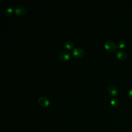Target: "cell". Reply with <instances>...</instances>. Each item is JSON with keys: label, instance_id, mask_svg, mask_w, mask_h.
Instances as JSON below:
<instances>
[{"label": "cell", "instance_id": "obj_1", "mask_svg": "<svg viewBox=\"0 0 132 132\" xmlns=\"http://www.w3.org/2000/svg\"><path fill=\"white\" fill-rule=\"evenodd\" d=\"M105 48L109 52H112L115 51L117 48V45L111 40H107L104 44Z\"/></svg>", "mask_w": 132, "mask_h": 132}, {"label": "cell", "instance_id": "obj_2", "mask_svg": "<svg viewBox=\"0 0 132 132\" xmlns=\"http://www.w3.org/2000/svg\"><path fill=\"white\" fill-rule=\"evenodd\" d=\"M72 53L75 58H80L84 56L85 51L83 48L80 47H76L73 50Z\"/></svg>", "mask_w": 132, "mask_h": 132}, {"label": "cell", "instance_id": "obj_3", "mask_svg": "<svg viewBox=\"0 0 132 132\" xmlns=\"http://www.w3.org/2000/svg\"><path fill=\"white\" fill-rule=\"evenodd\" d=\"M14 11L16 14L18 15H23L26 13V8L22 5H15L14 8Z\"/></svg>", "mask_w": 132, "mask_h": 132}, {"label": "cell", "instance_id": "obj_4", "mask_svg": "<svg viewBox=\"0 0 132 132\" xmlns=\"http://www.w3.org/2000/svg\"><path fill=\"white\" fill-rule=\"evenodd\" d=\"M38 104L42 107H46L50 104L49 100L45 96H41L38 99Z\"/></svg>", "mask_w": 132, "mask_h": 132}, {"label": "cell", "instance_id": "obj_5", "mask_svg": "<svg viewBox=\"0 0 132 132\" xmlns=\"http://www.w3.org/2000/svg\"><path fill=\"white\" fill-rule=\"evenodd\" d=\"M59 58L63 61L67 60L69 59L71 56L70 53L68 50H62L59 54Z\"/></svg>", "mask_w": 132, "mask_h": 132}, {"label": "cell", "instance_id": "obj_6", "mask_svg": "<svg viewBox=\"0 0 132 132\" xmlns=\"http://www.w3.org/2000/svg\"><path fill=\"white\" fill-rule=\"evenodd\" d=\"M107 92L111 96L117 95L118 93L117 88L114 85H110L107 87Z\"/></svg>", "mask_w": 132, "mask_h": 132}, {"label": "cell", "instance_id": "obj_7", "mask_svg": "<svg viewBox=\"0 0 132 132\" xmlns=\"http://www.w3.org/2000/svg\"><path fill=\"white\" fill-rule=\"evenodd\" d=\"M116 56L120 60H125L127 58V54L126 53L122 51V50H119L116 53Z\"/></svg>", "mask_w": 132, "mask_h": 132}, {"label": "cell", "instance_id": "obj_8", "mask_svg": "<svg viewBox=\"0 0 132 132\" xmlns=\"http://www.w3.org/2000/svg\"><path fill=\"white\" fill-rule=\"evenodd\" d=\"M110 103L113 106V107H118L119 105V101L118 98H116V97H112L111 99V101H110Z\"/></svg>", "mask_w": 132, "mask_h": 132}, {"label": "cell", "instance_id": "obj_9", "mask_svg": "<svg viewBox=\"0 0 132 132\" xmlns=\"http://www.w3.org/2000/svg\"><path fill=\"white\" fill-rule=\"evenodd\" d=\"M65 47L68 49H71L74 46V44L71 41H67L65 42Z\"/></svg>", "mask_w": 132, "mask_h": 132}, {"label": "cell", "instance_id": "obj_10", "mask_svg": "<svg viewBox=\"0 0 132 132\" xmlns=\"http://www.w3.org/2000/svg\"><path fill=\"white\" fill-rule=\"evenodd\" d=\"M13 13V9L11 7H8L6 8L5 10V13L7 16H11Z\"/></svg>", "mask_w": 132, "mask_h": 132}, {"label": "cell", "instance_id": "obj_11", "mask_svg": "<svg viewBox=\"0 0 132 132\" xmlns=\"http://www.w3.org/2000/svg\"><path fill=\"white\" fill-rule=\"evenodd\" d=\"M126 43L123 41H120L118 42L117 46L120 48H123L125 47Z\"/></svg>", "mask_w": 132, "mask_h": 132}, {"label": "cell", "instance_id": "obj_12", "mask_svg": "<svg viewBox=\"0 0 132 132\" xmlns=\"http://www.w3.org/2000/svg\"><path fill=\"white\" fill-rule=\"evenodd\" d=\"M128 96L129 98L132 99V88L130 89L128 92Z\"/></svg>", "mask_w": 132, "mask_h": 132}]
</instances>
